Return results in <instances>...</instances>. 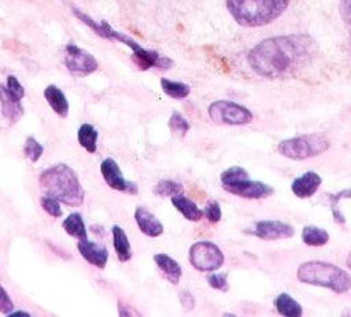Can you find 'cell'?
Instances as JSON below:
<instances>
[{
    "label": "cell",
    "instance_id": "obj_1",
    "mask_svg": "<svg viewBox=\"0 0 351 317\" xmlns=\"http://www.w3.org/2000/svg\"><path fill=\"white\" fill-rule=\"evenodd\" d=\"M314 47V40L306 34L277 36L254 47L247 54V64L256 75L277 79L304 67L311 59Z\"/></svg>",
    "mask_w": 351,
    "mask_h": 317
},
{
    "label": "cell",
    "instance_id": "obj_2",
    "mask_svg": "<svg viewBox=\"0 0 351 317\" xmlns=\"http://www.w3.org/2000/svg\"><path fill=\"white\" fill-rule=\"evenodd\" d=\"M71 11H73V14L82 23H86L87 27L92 28L93 32L99 36V38L107 39V40H117V42H121V44L129 47L130 50L133 51V54H132L133 62H135L143 71H146L149 69L167 70L173 65V60L171 58L162 56V54H160L158 51L146 50V48H143L141 45H139L135 39H132L130 36H127L124 33H119L114 28H112L106 21H102V22L95 21L88 14L82 13V11L77 10V8H73Z\"/></svg>",
    "mask_w": 351,
    "mask_h": 317
},
{
    "label": "cell",
    "instance_id": "obj_3",
    "mask_svg": "<svg viewBox=\"0 0 351 317\" xmlns=\"http://www.w3.org/2000/svg\"><path fill=\"white\" fill-rule=\"evenodd\" d=\"M40 191L48 197L56 198L65 206L80 207L86 200V192L77 174L69 164L58 163L39 175Z\"/></svg>",
    "mask_w": 351,
    "mask_h": 317
},
{
    "label": "cell",
    "instance_id": "obj_4",
    "mask_svg": "<svg viewBox=\"0 0 351 317\" xmlns=\"http://www.w3.org/2000/svg\"><path fill=\"white\" fill-rule=\"evenodd\" d=\"M289 0H226V8L241 27L257 28L278 19Z\"/></svg>",
    "mask_w": 351,
    "mask_h": 317
},
{
    "label": "cell",
    "instance_id": "obj_5",
    "mask_svg": "<svg viewBox=\"0 0 351 317\" xmlns=\"http://www.w3.org/2000/svg\"><path fill=\"white\" fill-rule=\"evenodd\" d=\"M298 279L302 283L322 286V288L335 291L337 294H343L351 288L350 274L336 265L326 263V261H306L300 265Z\"/></svg>",
    "mask_w": 351,
    "mask_h": 317
},
{
    "label": "cell",
    "instance_id": "obj_6",
    "mask_svg": "<svg viewBox=\"0 0 351 317\" xmlns=\"http://www.w3.org/2000/svg\"><path fill=\"white\" fill-rule=\"evenodd\" d=\"M221 186L226 192L235 195V197L247 198V200H262L271 197L274 193V189L265 185L262 181L250 180L246 170L240 166H232L226 169L220 175Z\"/></svg>",
    "mask_w": 351,
    "mask_h": 317
},
{
    "label": "cell",
    "instance_id": "obj_7",
    "mask_svg": "<svg viewBox=\"0 0 351 317\" xmlns=\"http://www.w3.org/2000/svg\"><path fill=\"white\" fill-rule=\"evenodd\" d=\"M330 149V141L322 135H304L291 139H283L277 145V152L294 161H304L325 154Z\"/></svg>",
    "mask_w": 351,
    "mask_h": 317
},
{
    "label": "cell",
    "instance_id": "obj_8",
    "mask_svg": "<svg viewBox=\"0 0 351 317\" xmlns=\"http://www.w3.org/2000/svg\"><path fill=\"white\" fill-rule=\"evenodd\" d=\"M208 113L215 124L223 126H245L254 119L250 108L232 101H215L209 106Z\"/></svg>",
    "mask_w": 351,
    "mask_h": 317
},
{
    "label": "cell",
    "instance_id": "obj_9",
    "mask_svg": "<svg viewBox=\"0 0 351 317\" xmlns=\"http://www.w3.org/2000/svg\"><path fill=\"white\" fill-rule=\"evenodd\" d=\"M191 265L199 272H214L225 263V254L213 242H197L189 249Z\"/></svg>",
    "mask_w": 351,
    "mask_h": 317
},
{
    "label": "cell",
    "instance_id": "obj_10",
    "mask_svg": "<svg viewBox=\"0 0 351 317\" xmlns=\"http://www.w3.org/2000/svg\"><path fill=\"white\" fill-rule=\"evenodd\" d=\"M64 62L66 70L75 76H88L99 70V64L93 54L82 50V48L73 44V42H70L65 47Z\"/></svg>",
    "mask_w": 351,
    "mask_h": 317
},
{
    "label": "cell",
    "instance_id": "obj_11",
    "mask_svg": "<svg viewBox=\"0 0 351 317\" xmlns=\"http://www.w3.org/2000/svg\"><path fill=\"white\" fill-rule=\"evenodd\" d=\"M101 175L104 181L107 183L108 187H112L113 191L118 192H125L130 195H136L138 193V186L135 183H132L129 180L124 178L123 172L118 166V163L113 160V158H106L101 163Z\"/></svg>",
    "mask_w": 351,
    "mask_h": 317
},
{
    "label": "cell",
    "instance_id": "obj_12",
    "mask_svg": "<svg viewBox=\"0 0 351 317\" xmlns=\"http://www.w3.org/2000/svg\"><path fill=\"white\" fill-rule=\"evenodd\" d=\"M252 234L262 240H282L294 235L291 224L277 220H262L256 223Z\"/></svg>",
    "mask_w": 351,
    "mask_h": 317
},
{
    "label": "cell",
    "instance_id": "obj_13",
    "mask_svg": "<svg viewBox=\"0 0 351 317\" xmlns=\"http://www.w3.org/2000/svg\"><path fill=\"white\" fill-rule=\"evenodd\" d=\"M77 251L82 255V259L88 261L90 265L98 268V270H104L108 261V251L106 246L99 245V243L92 242L88 239H82L77 243Z\"/></svg>",
    "mask_w": 351,
    "mask_h": 317
},
{
    "label": "cell",
    "instance_id": "obj_14",
    "mask_svg": "<svg viewBox=\"0 0 351 317\" xmlns=\"http://www.w3.org/2000/svg\"><path fill=\"white\" fill-rule=\"evenodd\" d=\"M135 222L138 224L139 231H141L144 235L152 237V239L160 237L162 235V233H165V226H162V223L152 214V212L143 206L136 207Z\"/></svg>",
    "mask_w": 351,
    "mask_h": 317
},
{
    "label": "cell",
    "instance_id": "obj_15",
    "mask_svg": "<svg viewBox=\"0 0 351 317\" xmlns=\"http://www.w3.org/2000/svg\"><path fill=\"white\" fill-rule=\"evenodd\" d=\"M320 185H322V178L319 174L306 172L293 181L291 189L298 198H311L319 191Z\"/></svg>",
    "mask_w": 351,
    "mask_h": 317
},
{
    "label": "cell",
    "instance_id": "obj_16",
    "mask_svg": "<svg viewBox=\"0 0 351 317\" xmlns=\"http://www.w3.org/2000/svg\"><path fill=\"white\" fill-rule=\"evenodd\" d=\"M0 106H2V115L11 124H16L25 113L22 107V101H17L8 91L7 85L3 84H0Z\"/></svg>",
    "mask_w": 351,
    "mask_h": 317
},
{
    "label": "cell",
    "instance_id": "obj_17",
    "mask_svg": "<svg viewBox=\"0 0 351 317\" xmlns=\"http://www.w3.org/2000/svg\"><path fill=\"white\" fill-rule=\"evenodd\" d=\"M44 97L48 102V106L51 107V110L60 118H66L70 112V102L64 95V91L56 85H48L44 90Z\"/></svg>",
    "mask_w": 351,
    "mask_h": 317
},
{
    "label": "cell",
    "instance_id": "obj_18",
    "mask_svg": "<svg viewBox=\"0 0 351 317\" xmlns=\"http://www.w3.org/2000/svg\"><path fill=\"white\" fill-rule=\"evenodd\" d=\"M154 261L156 263V266L160 268V271L165 274L169 282L172 285L180 283L181 276H183V270H181V266L177 260L172 259L171 255L167 254H155Z\"/></svg>",
    "mask_w": 351,
    "mask_h": 317
},
{
    "label": "cell",
    "instance_id": "obj_19",
    "mask_svg": "<svg viewBox=\"0 0 351 317\" xmlns=\"http://www.w3.org/2000/svg\"><path fill=\"white\" fill-rule=\"evenodd\" d=\"M171 200L175 209H177L180 214L186 218V220L199 222L204 217V212L199 209L195 201L184 197L183 193L173 195V197H171Z\"/></svg>",
    "mask_w": 351,
    "mask_h": 317
},
{
    "label": "cell",
    "instance_id": "obj_20",
    "mask_svg": "<svg viewBox=\"0 0 351 317\" xmlns=\"http://www.w3.org/2000/svg\"><path fill=\"white\" fill-rule=\"evenodd\" d=\"M112 237H113V248L114 253L118 255V260L123 261H129L132 259V248H130V242L129 237H127L125 231L118 226V224H113L112 226Z\"/></svg>",
    "mask_w": 351,
    "mask_h": 317
},
{
    "label": "cell",
    "instance_id": "obj_21",
    "mask_svg": "<svg viewBox=\"0 0 351 317\" xmlns=\"http://www.w3.org/2000/svg\"><path fill=\"white\" fill-rule=\"evenodd\" d=\"M62 228L66 234L76 240L87 239V228L80 212H73L62 222Z\"/></svg>",
    "mask_w": 351,
    "mask_h": 317
},
{
    "label": "cell",
    "instance_id": "obj_22",
    "mask_svg": "<svg viewBox=\"0 0 351 317\" xmlns=\"http://www.w3.org/2000/svg\"><path fill=\"white\" fill-rule=\"evenodd\" d=\"M98 138L99 133L92 124H82L80 130H77V141L88 154H96V150H98Z\"/></svg>",
    "mask_w": 351,
    "mask_h": 317
},
{
    "label": "cell",
    "instance_id": "obj_23",
    "mask_svg": "<svg viewBox=\"0 0 351 317\" xmlns=\"http://www.w3.org/2000/svg\"><path fill=\"white\" fill-rule=\"evenodd\" d=\"M274 305H276V309L278 311V314L285 317H300L302 313H304V309H302L299 302L291 296L285 294V292L276 297Z\"/></svg>",
    "mask_w": 351,
    "mask_h": 317
},
{
    "label": "cell",
    "instance_id": "obj_24",
    "mask_svg": "<svg viewBox=\"0 0 351 317\" xmlns=\"http://www.w3.org/2000/svg\"><path fill=\"white\" fill-rule=\"evenodd\" d=\"M160 84L162 91H165L169 97H172V99H186V97L191 95V87L184 82L171 81V79L161 78Z\"/></svg>",
    "mask_w": 351,
    "mask_h": 317
},
{
    "label": "cell",
    "instance_id": "obj_25",
    "mask_svg": "<svg viewBox=\"0 0 351 317\" xmlns=\"http://www.w3.org/2000/svg\"><path fill=\"white\" fill-rule=\"evenodd\" d=\"M302 240L306 246H325L330 240V234L322 228L306 226L302 231Z\"/></svg>",
    "mask_w": 351,
    "mask_h": 317
},
{
    "label": "cell",
    "instance_id": "obj_26",
    "mask_svg": "<svg viewBox=\"0 0 351 317\" xmlns=\"http://www.w3.org/2000/svg\"><path fill=\"white\" fill-rule=\"evenodd\" d=\"M183 185L173 180H160L154 187V193L158 197H173V195L183 193Z\"/></svg>",
    "mask_w": 351,
    "mask_h": 317
},
{
    "label": "cell",
    "instance_id": "obj_27",
    "mask_svg": "<svg viewBox=\"0 0 351 317\" xmlns=\"http://www.w3.org/2000/svg\"><path fill=\"white\" fill-rule=\"evenodd\" d=\"M169 129L180 138H183L191 130V123L180 112H173L169 118Z\"/></svg>",
    "mask_w": 351,
    "mask_h": 317
},
{
    "label": "cell",
    "instance_id": "obj_28",
    "mask_svg": "<svg viewBox=\"0 0 351 317\" xmlns=\"http://www.w3.org/2000/svg\"><path fill=\"white\" fill-rule=\"evenodd\" d=\"M23 154L32 163H36L40 160V156L44 155V145H42L34 137H28L23 144Z\"/></svg>",
    "mask_w": 351,
    "mask_h": 317
},
{
    "label": "cell",
    "instance_id": "obj_29",
    "mask_svg": "<svg viewBox=\"0 0 351 317\" xmlns=\"http://www.w3.org/2000/svg\"><path fill=\"white\" fill-rule=\"evenodd\" d=\"M40 206L48 215H51L54 218H60L62 217V207H60V201H58L56 198L48 197V195H44L40 198Z\"/></svg>",
    "mask_w": 351,
    "mask_h": 317
},
{
    "label": "cell",
    "instance_id": "obj_30",
    "mask_svg": "<svg viewBox=\"0 0 351 317\" xmlns=\"http://www.w3.org/2000/svg\"><path fill=\"white\" fill-rule=\"evenodd\" d=\"M208 283L210 288H214L217 291H223L226 292L229 290V283H228V274L226 272H214L208 276Z\"/></svg>",
    "mask_w": 351,
    "mask_h": 317
},
{
    "label": "cell",
    "instance_id": "obj_31",
    "mask_svg": "<svg viewBox=\"0 0 351 317\" xmlns=\"http://www.w3.org/2000/svg\"><path fill=\"white\" fill-rule=\"evenodd\" d=\"M203 212H204V217L208 218L210 223H219L221 220V215L223 214H221V207L219 204V201L210 200L209 203L206 204Z\"/></svg>",
    "mask_w": 351,
    "mask_h": 317
},
{
    "label": "cell",
    "instance_id": "obj_32",
    "mask_svg": "<svg viewBox=\"0 0 351 317\" xmlns=\"http://www.w3.org/2000/svg\"><path fill=\"white\" fill-rule=\"evenodd\" d=\"M7 89L17 101H22L23 96H25V89H23V85L19 82V79L16 76L7 78Z\"/></svg>",
    "mask_w": 351,
    "mask_h": 317
},
{
    "label": "cell",
    "instance_id": "obj_33",
    "mask_svg": "<svg viewBox=\"0 0 351 317\" xmlns=\"http://www.w3.org/2000/svg\"><path fill=\"white\" fill-rule=\"evenodd\" d=\"M13 309H14L13 301H11V297L8 296V292L5 291L3 286L0 285V313L8 316Z\"/></svg>",
    "mask_w": 351,
    "mask_h": 317
},
{
    "label": "cell",
    "instance_id": "obj_34",
    "mask_svg": "<svg viewBox=\"0 0 351 317\" xmlns=\"http://www.w3.org/2000/svg\"><path fill=\"white\" fill-rule=\"evenodd\" d=\"M339 11H341L343 22L347 23V27L350 28V36H351V0H341Z\"/></svg>",
    "mask_w": 351,
    "mask_h": 317
},
{
    "label": "cell",
    "instance_id": "obj_35",
    "mask_svg": "<svg viewBox=\"0 0 351 317\" xmlns=\"http://www.w3.org/2000/svg\"><path fill=\"white\" fill-rule=\"evenodd\" d=\"M180 302L183 305V308L186 311H191L195 307V297L192 296V292L189 291H181L180 292Z\"/></svg>",
    "mask_w": 351,
    "mask_h": 317
},
{
    "label": "cell",
    "instance_id": "obj_36",
    "mask_svg": "<svg viewBox=\"0 0 351 317\" xmlns=\"http://www.w3.org/2000/svg\"><path fill=\"white\" fill-rule=\"evenodd\" d=\"M330 201L332 203V206H337V203L343 198H351V189H347V191H342V192H337V193H332L328 195Z\"/></svg>",
    "mask_w": 351,
    "mask_h": 317
},
{
    "label": "cell",
    "instance_id": "obj_37",
    "mask_svg": "<svg viewBox=\"0 0 351 317\" xmlns=\"http://www.w3.org/2000/svg\"><path fill=\"white\" fill-rule=\"evenodd\" d=\"M332 217H335L336 223H341V224L345 223V217H343L342 212L337 209V206H332Z\"/></svg>",
    "mask_w": 351,
    "mask_h": 317
},
{
    "label": "cell",
    "instance_id": "obj_38",
    "mask_svg": "<svg viewBox=\"0 0 351 317\" xmlns=\"http://www.w3.org/2000/svg\"><path fill=\"white\" fill-rule=\"evenodd\" d=\"M347 265H348V268H350V270H351V253H350L348 259H347Z\"/></svg>",
    "mask_w": 351,
    "mask_h": 317
}]
</instances>
